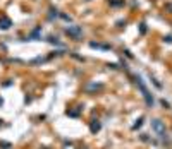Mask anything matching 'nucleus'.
<instances>
[{
	"mask_svg": "<svg viewBox=\"0 0 172 149\" xmlns=\"http://www.w3.org/2000/svg\"><path fill=\"white\" fill-rule=\"evenodd\" d=\"M65 35H67L69 38H72V40H81L83 29L79 26H76V24H72V26H67V27H65Z\"/></svg>",
	"mask_w": 172,
	"mask_h": 149,
	"instance_id": "obj_1",
	"label": "nucleus"
},
{
	"mask_svg": "<svg viewBox=\"0 0 172 149\" xmlns=\"http://www.w3.org/2000/svg\"><path fill=\"white\" fill-rule=\"evenodd\" d=\"M151 129H153L155 132H157V136L158 137H162V139H165V125H163V122L162 120H158V118H155V120H151Z\"/></svg>",
	"mask_w": 172,
	"mask_h": 149,
	"instance_id": "obj_2",
	"label": "nucleus"
},
{
	"mask_svg": "<svg viewBox=\"0 0 172 149\" xmlns=\"http://www.w3.org/2000/svg\"><path fill=\"white\" fill-rule=\"evenodd\" d=\"M138 84H139V88H141V91H143V96H145V100H146V105H148V106H151V105H153V98L150 96V93H148V89L145 88V84L141 82V79H138Z\"/></svg>",
	"mask_w": 172,
	"mask_h": 149,
	"instance_id": "obj_3",
	"label": "nucleus"
},
{
	"mask_svg": "<svg viewBox=\"0 0 172 149\" xmlns=\"http://www.w3.org/2000/svg\"><path fill=\"white\" fill-rule=\"evenodd\" d=\"M12 26V21H10V19L7 17V16H2V17H0V29H9V27Z\"/></svg>",
	"mask_w": 172,
	"mask_h": 149,
	"instance_id": "obj_4",
	"label": "nucleus"
},
{
	"mask_svg": "<svg viewBox=\"0 0 172 149\" xmlns=\"http://www.w3.org/2000/svg\"><path fill=\"white\" fill-rule=\"evenodd\" d=\"M100 127H102V125H100L98 120H93V122H91V125H90V130L95 134V132H98V130H100Z\"/></svg>",
	"mask_w": 172,
	"mask_h": 149,
	"instance_id": "obj_5",
	"label": "nucleus"
},
{
	"mask_svg": "<svg viewBox=\"0 0 172 149\" xmlns=\"http://www.w3.org/2000/svg\"><path fill=\"white\" fill-rule=\"evenodd\" d=\"M110 5L112 7H120V5H124V0H110Z\"/></svg>",
	"mask_w": 172,
	"mask_h": 149,
	"instance_id": "obj_6",
	"label": "nucleus"
},
{
	"mask_svg": "<svg viewBox=\"0 0 172 149\" xmlns=\"http://www.w3.org/2000/svg\"><path fill=\"white\" fill-rule=\"evenodd\" d=\"M90 45L93 46V48H103V50H108V48H110L108 45H100V43H90Z\"/></svg>",
	"mask_w": 172,
	"mask_h": 149,
	"instance_id": "obj_7",
	"label": "nucleus"
},
{
	"mask_svg": "<svg viewBox=\"0 0 172 149\" xmlns=\"http://www.w3.org/2000/svg\"><path fill=\"white\" fill-rule=\"evenodd\" d=\"M67 115L69 117H79V111H76V110H67Z\"/></svg>",
	"mask_w": 172,
	"mask_h": 149,
	"instance_id": "obj_8",
	"label": "nucleus"
},
{
	"mask_svg": "<svg viewBox=\"0 0 172 149\" xmlns=\"http://www.w3.org/2000/svg\"><path fill=\"white\" fill-rule=\"evenodd\" d=\"M165 41H167V43H172V36H167V38H165Z\"/></svg>",
	"mask_w": 172,
	"mask_h": 149,
	"instance_id": "obj_9",
	"label": "nucleus"
},
{
	"mask_svg": "<svg viewBox=\"0 0 172 149\" xmlns=\"http://www.w3.org/2000/svg\"><path fill=\"white\" fill-rule=\"evenodd\" d=\"M2 105H4V100H2V98H0V106H2Z\"/></svg>",
	"mask_w": 172,
	"mask_h": 149,
	"instance_id": "obj_10",
	"label": "nucleus"
},
{
	"mask_svg": "<svg viewBox=\"0 0 172 149\" xmlns=\"http://www.w3.org/2000/svg\"><path fill=\"white\" fill-rule=\"evenodd\" d=\"M0 125H2V120H0Z\"/></svg>",
	"mask_w": 172,
	"mask_h": 149,
	"instance_id": "obj_11",
	"label": "nucleus"
},
{
	"mask_svg": "<svg viewBox=\"0 0 172 149\" xmlns=\"http://www.w3.org/2000/svg\"><path fill=\"white\" fill-rule=\"evenodd\" d=\"M41 149H47V147H41Z\"/></svg>",
	"mask_w": 172,
	"mask_h": 149,
	"instance_id": "obj_12",
	"label": "nucleus"
},
{
	"mask_svg": "<svg viewBox=\"0 0 172 149\" xmlns=\"http://www.w3.org/2000/svg\"><path fill=\"white\" fill-rule=\"evenodd\" d=\"M86 2H90V0H86Z\"/></svg>",
	"mask_w": 172,
	"mask_h": 149,
	"instance_id": "obj_13",
	"label": "nucleus"
}]
</instances>
